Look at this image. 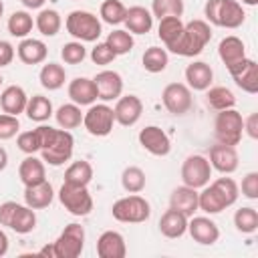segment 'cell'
I'll use <instances>...</instances> for the list:
<instances>
[{
  "label": "cell",
  "instance_id": "6da1fadb",
  "mask_svg": "<svg viewBox=\"0 0 258 258\" xmlns=\"http://www.w3.org/2000/svg\"><path fill=\"white\" fill-rule=\"evenodd\" d=\"M40 135V155L42 161L58 167L64 165L75 151V137L67 129H54L50 125H38L36 127Z\"/></svg>",
  "mask_w": 258,
  "mask_h": 258
},
{
  "label": "cell",
  "instance_id": "7a4b0ae2",
  "mask_svg": "<svg viewBox=\"0 0 258 258\" xmlns=\"http://www.w3.org/2000/svg\"><path fill=\"white\" fill-rule=\"evenodd\" d=\"M212 40V28L206 20L202 18H196V20H189L187 24H183V32L179 36V40L169 48L173 54H179V56H198L206 44Z\"/></svg>",
  "mask_w": 258,
  "mask_h": 258
},
{
  "label": "cell",
  "instance_id": "3957f363",
  "mask_svg": "<svg viewBox=\"0 0 258 258\" xmlns=\"http://www.w3.org/2000/svg\"><path fill=\"white\" fill-rule=\"evenodd\" d=\"M242 135H244V117H242V113L236 111L234 107L218 111L216 121H214V139H216V143L236 147L242 141Z\"/></svg>",
  "mask_w": 258,
  "mask_h": 258
},
{
  "label": "cell",
  "instance_id": "277c9868",
  "mask_svg": "<svg viewBox=\"0 0 258 258\" xmlns=\"http://www.w3.org/2000/svg\"><path fill=\"white\" fill-rule=\"evenodd\" d=\"M64 28L75 40L81 42H95L103 32L99 16L89 10H73L64 20Z\"/></svg>",
  "mask_w": 258,
  "mask_h": 258
},
{
  "label": "cell",
  "instance_id": "5b68a950",
  "mask_svg": "<svg viewBox=\"0 0 258 258\" xmlns=\"http://www.w3.org/2000/svg\"><path fill=\"white\" fill-rule=\"evenodd\" d=\"M111 214H113V218L117 222H123V224H141V222L149 220L151 206H149V202L143 196L129 194L125 198H119L111 206Z\"/></svg>",
  "mask_w": 258,
  "mask_h": 258
},
{
  "label": "cell",
  "instance_id": "8992f818",
  "mask_svg": "<svg viewBox=\"0 0 258 258\" xmlns=\"http://www.w3.org/2000/svg\"><path fill=\"white\" fill-rule=\"evenodd\" d=\"M0 226H6L16 234H30L36 228V214L26 204L4 202L0 204Z\"/></svg>",
  "mask_w": 258,
  "mask_h": 258
},
{
  "label": "cell",
  "instance_id": "52a82bcc",
  "mask_svg": "<svg viewBox=\"0 0 258 258\" xmlns=\"http://www.w3.org/2000/svg\"><path fill=\"white\" fill-rule=\"evenodd\" d=\"M56 196H58V202L62 204V208L77 218L89 216L93 212V198H91L87 185H75V183L64 181Z\"/></svg>",
  "mask_w": 258,
  "mask_h": 258
},
{
  "label": "cell",
  "instance_id": "ba28073f",
  "mask_svg": "<svg viewBox=\"0 0 258 258\" xmlns=\"http://www.w3.org/2000/svg\"><path fill=\"white\" fill-rule=\"evenodd\" d=\"M83 125L87 129L89 135L93 137H107L113 131L115 125V113L113 107H109L107 103H93L89 105L87 113H83Z\"/></svg>",
  "mask_w": 258,
  "mask_h": 258
},
{
  "label": "cell",
  "instance_id": "9c48e42d",
  "mask_svg": "<svg viewBox=\"0 0 258 258\" xmlns=\"http://www.w3.org/2000/svg\"><path fill=\"white\" fill-rule=\"evenodd\" d=\"M52 244L56 258H79L85 248V228L77 222L67 224Z\"/></svg>",
  "mask_w": 258,
  "mask_h": 258
},
{
  "label": "cell",
  "instance_id": "30bf717a",
  "mask_svg": "<svg viewBox=\"0 0 258 258\" xmlns=\"http://www.w3.org/2000/svg\"><path fill=\"white\" fill-rule=\"evenodd\" d=\"M212 177V165L204 155H187L181 163V181L183 185H189L194 189H202L210 183Z\"/></svg>",
  "mask_w": 258,
  "mask_h": 258
},
{
  "label": "cell",
  "instance_id": "8fae6325",
  "mask_svg": "<svg viewBox=\"0 0 258 258\" xmlns=\"http://www.w3.org/2000/svg\"><path fill=\"white\" fill-rule=\"evenodd\" d=\"M161 101L163 107L171 113V115H185L191 107H194V97H191V89L183 83H169L165 85L163 93H161Z\"/></svg>",
  "mask_w": 258,
  "mask_h": 258
},
{
  "label": "cell",
  "instance_id": "7c38bea8",
  "mask_svg": "<svg viewBox=\"0 0 258 258\" xmlns=\"http://www.w3.org/2000/svg\"><path fill=\"white\" fill-rule=\"evenodd\" d=\"M137 139H139V145L145 151H149L151 155H155V157H165L171 151V139H169V135L161 127H157V125L143 127L139 131Z\"/></svg>",
  "mask_w": 258,
  "mask_h": 258
},
{
  "label": "cell",
  "instance_id": "4fadbf2b",
  "mask_svg": "<svg viewBox=\"0 0 258 258\" xmlns=\"http://www.w3.org/2000/svg\"><path fill=\"white\" fill-rule=\"evenodd\" d=\"M187 232L194 238V242L202 246H212L220 240V228L218 224L208 216H191L187 218Z\"/></svg>",
  "mask_w": 258,
  "mask_h": 258
},
{
  "label": "cell",
  "instance_id": "5bb4252c",
  "mask_svg": "<svg viewBox=\"0 0 258 258\" xmlns=\"http://www.w3.org/2000/svg\"><path fill=\"white\" fill-rule=\"evenodd\" d=\"M228 73L232 75L234 83H236L242 91H246V93H250V95L258 93V64H256V60H252V58L246 56V58H242L240 62L232 64V67L228 69Z\"/></svg>",
  "mask_w": 258,
  "mask_h": 258
},
{
  "label": "cell",
  "instance_id": "9a60e30c",
  "mask_svg": "<svg viewBox=\"0 0 258 258\" xmlns=\"http://www.w3.org/2000/svg\"><path fill=\"white\" fill-rule=\"evenodd\" d=\"M93 83L97 87V97L107 103V101H117L123 95V77L117 71H101L93 77Z\"/></svg>",
  "mask_w": 258,
  "mask_h": 258
},
{
  "label": "cell",
  "instance_id": "2e32d148",
  "mask_svg": "<svg viewBox=\"0 0 258 258\" xmlns=\"http://www.w3.org/2000/svg\"><path fill=\"white\" fill-rule=\"evenodd\" d=\"M115 123L123 127H131L141 119L143 113V101L137 95H121L113 107Z\"/></svg>",
  "mask_w": 258,
  "mask_h": 258
},
{
  "label": "cell",
  "instance_id": "e0dca14e",
  "mask_svg": "<svg viewBox=\"0 0 258 258\" xmlns=\"http://www.w3.org/2000/svg\"><path fill=\"white\" fill-rule=\"evenodd\" d=\"M210 165H212V169H216V171H220L222 175H230V173H234L236 169H238V151H236V147H232V145H222V143H216V145H212V149H210Z\"/></svg>",
  "mask_w": 258,
  "mask_h": 258
},
{
  "label": "cell",
  "instance_id": "ac0fdd59",
  "mask_svg": "<svg viewBox=\"0 0 258 258\" xmlns=\"http://www.w3.org/2000/svg\"><path fill=\"white\" fill-rule=\"evenodd\" d=\"M127 254V244L123 234L115 230H107L99 236L97 240V256L99 258H125Z\"/></svg>",
  "mask_w": 258,
  "mask_h": 258
},
{
  "label": "cell",
  "instance_id": "d6986e66",
  "mask_svg": "<svg viewBox=\"0 0 258 258\" xmlns=\"http://www.w3.org/2000/svg\"><path fill=\"white\" fill-rule=\"evenodd\" d=\"M71 101L79 107H85V105H93L99 97H97V87L93 83V79L89 77H77L69 83V89H67Z\"/></svg>",
  "mask_w": 258,
  "mask_h": 258
},
{
  "label": "cell",
  "instance_id": "ffe728a7",
  "mask_svg": "<svg viewBox=\"0 0 258 258\" xmlns=\"http://www.w3.org/2000/svg\"><path fill=\"white\" fill-rule=\"evenodd\" d=\"M123 24L131 34H147L153 28V14L145 6H131L127 8Z\"/></svg>",
  "mask_w": 258,
  "mask_h": 258
},
{
  "label": "cell",
  "instance_id": "44dd1931",
  "mask_svg": "<svg viewBox=\"0 0 258 258\" xmlns=\"http://www.w3.org/2000/svg\"><path fill=\"white\" fill-rule=\"evenodd\" d=\"M18 177L22 181L24 187L28 185H36L40 181L46 179V167H44V161L38 159L36 155H26L20 165H18Z\"/></svg>",
  "mask_w": 258,
  "mask_h": 258
},
{
  "label": "cell",
  "instance_id": "7402d4cb",
  "mask_svg": "<svg viewBox=\"0 0 258 258\" xmlns=\"http://www.w3.org/2000/svg\"><path fill=\"white\" fill-rule=\"evenodd\" d=\"M169 208L181 212L183 216L191 218L198 212V189L189 185H179L169 196Z\"/></svg>",
  "mask_w": 258,
  "mask_h": 258
},
{
  "label": "cell",
  "instance_id": "603a6c76",
  "mask_svg": "<svg viewBox=\"0 0 258 258\" xmlns=\"http://www.w3.org/2000/svg\"><path fill=\"white\" fill-rule=\"evenodd\" d=\"M16 54L24 64H40L48 56V46L38 38H22L16 46Z\"/></svg>",
  "mask_w": 258,
  "mask_h": 258
},
{
  "label": "cell",
  "instance_id": "cb8c5ba5",
  "mask_svg": "<svg viewBox=\"0 0 258 258\" xmlns=\"http://www.w3.org/2000/svg\"><path fill=\"white\" fill-rule=\"evenodd\" d=\"M185 81L187 87L194 91H206L214 81V71L204 60H194L185 67Z\"/></svg>",
  "mask_w": 258,
  "mask_h": 258
},
{
  "label": "cell",
  "instance_id": "d4e9b609",
  "mask_svg": "<svg viewBox=\"0 0 258 258\" xmlns=\"http://www.w3.org/2000/svg\"><path fill=\"white\" fill-rule=\"evenodd\" d=\"M159 232L169 240L181 238L187 232V216H183L173 208L165 210L163 216L159 218Z\"/></svg>",
  "mask_w": 258,
  "mask_h": 258
},
{
  "label": "cell",
  "instance_id": "484cf974",
  "mask_svg": "<svg viewBox=\"0 0 258 258\" xmlns=\"http://www.w3.org/2000/svg\"><path fill=\"white\" fill-rule=\"evenodd\" d=\"M246 20L244 6L238 0H222L220 10H218V20L216 26L222 28H240Z\"/></svg>",
  "mask_w": 258,
  "mask_h": 258
},
{
  "label": "cell",
  "instance_id": "4316f807",
  "mask_svg": "<svg viewBox=\"0 0 258 258\" xmlns=\"http://www.w3.org/2000/svg\"><path fill=\"white\" fill-rule=\"evenodd\" d=\"M26 103H28V95L20 85H10L0 93V107L8 115L18 117L20 113H24Z\"/></svg>",
  "mask_w": 258,
  "mask_h": 258
},
{
  "label": "cell",
  "instance_id": "83f0119b",
  "mask_svg": "<svg viewBox=\"0 0 258 258\" xmlns=\"http://www.w3.org/2000/svg\"><path fill=\"white\" fill-rule=\"evenodd\" d=\"M218 56L220 60L226 64V69H230L232 64L240 62L242 58H246V46L242 42V38L230 34V36H224L218 44Z\"/></svg>",
  "mask_w": 258,
  "mask_h": 258
},
{
  "label": "cell",
  "instance_id": "f1b7e54d",
  "mask_svg": "<svg viewBox=\"0 0 258 258\" xmlns=\"http://www.w3.org/2000/svg\"><path fill=\"white\" fill-rule=\"evenodd\" d=\"M54 200V189L50 185V181H40L36 185H28L24 187V204L32 210H42L48 208Z\"/></svg>",
  "mask_w": 258,
  "mask_h": 258
},
{
  "label": "cell",
  "instance_id": "f546056e",
  "mask_svg": "<svg viewBox=\"0 0 258 258\" xmlns=\"http://www.w3.org/2000/svg\"><path fill=\"white\" fill-rule=\"evenodd\" d=\"M181 32H183L181 16H165V18H159V24H157V36L161 38V42L165 44L167 50L179 40Z\"/></svg>",
  "mask_w": 258,
  "mask_h": 258
},
{
  "label": "cell",
  "instance_id": "4dcf8cb0",
  "mask_svg": "<svg viewBox=\"0 0 258 258\" xmlns=\"http://www.w3.org/2000/svg\"><path fill=\"white\" fill-rule=\"evenodd\" d=\"M226 208H228V206H226L222 194H220L212 183L204 185L202 191H198V210H202V212L214 216V214H220V212L226 210Z\"/></svg>",
  "mask_w": 258,
  "mask_h": 258
},
{
  "label": "cell",
  "instance_id": "1f68e13d",
  "mask_svg": "<svg viewBox=\"0 0 258 258\" xmlns=\"http://www.w3.org/2000/svg\"><path fill=\"white\" fill-rule=\"evenodd\" d=\"M24 113H26V117L30 121L44 123V121H48L54 115V109H52V103H50L48 97H44V95H32V97H28V103H26Z\"/></svg>",
  "mask_w": 258,
  "mask_h": 258
},
{
  "label": "cell",
  "instance_id": "d6a6232c",
  "mask_svg": "<svg viewBox=\"0 0 258 258\" xmlns=\"http://www.w3.org/2000/svg\"><path fill=\"white\" fill-rule=\"evenodd\" d=\"M38 81L46 91H58L67 81V71L58 62H46L38 73Z\"/></svg>",
  "mask_w": 258,
  "mask_h": 258
},
{
  "label": "cell",
  "instance_id": "836d02e7",
  "mask_svg": "<svg viewBox=\"0 0 258 258\" xmlns=\"http://www.w3.org/2000/svg\"><path fill=\"white\" fill-rule=\"evenodd\" d=\"M34 26L42 36H56L62 26V18L54 8H40L34 18Z\"/></svg>",
  "mask_w": 258,
  "mask_h": 258
},
{
  "label": "cell",
  "instance_id": "e575fe53",
  "mask_svg": "<svg viewBox=\"0 0 258 258\" xmlns=\"http://www.w3.org/2000/svg\"><path fill=\"white\" fill-rule=\"evenodd\" d=\"M54 119H56V123H58L60 129L71 131V129H77V127L83 123V111H81L79 105H75V103L71 101V103L60 105V107L54 111Z\"/></svg>",
  "mask_w": 258,
  "mask_h": 258
},
{
  "label": "cell",
  "instance_id": "d590c367",
  "mask_svg": "<svg viewBox=\"0 0 258 258\" xmlns=\"http://www.w3.org/2000/svg\"><path fill=\"white\" fill-rule=\"evenodd\" d=\"M6 28L12 36L16 38H26L32 28H34V18L26 12V10H16L8 16V22H6Z\"/></svg>",
  "mask_w": 258,
  "mask_h": 258
},
{
  "label": "cell",
  "instance_id": "8d00e7d4",
  "mask_svg": "<svg viewBox=\"0 0 258 258\" xmlns=\"http://www.w3.org/2000/svg\"><path fill=\"white\" fill-rule=\"evenodd\" d=\"M141 62H143V69H145L147 73L157 75V73H163V71L167 69V64H169V54H167V50L161 48V46H149V48L143 52Z\"/></svg>",
  "mask_w": 258,
  "mask_h": 258
},
{
  "label": "cell",
  "instance_id": "74e56055",
  "mask_svg": "<svg viewBox=\"0 0 258 258\" xmlns=\"http://www.w3.org/2000/svg\"><path fill=\"white\" fill-rule=\"evenodd\" d=\"M206 91H208L206 93V103L214 111L232 109L236 105V97H234V93L228 87H208Z\"/></svg>",
  "mask_w": 258,
  "mask_h": 258
},
{
  "label": "cell",
  "instance_id": "f35d334b",
  "mask_svg": "<svg viewBox=\"0 0 258 258\" xmlns=\"http://www.w3.org/2000/svg\"><path fill=\"white\" fill-rule=\"evenodd\" d=\"M91 179H93V165H91L87 159L73 161V163L64 169V181H67V183L89 185Z\"/></svg>",
  "mask_w": 258,
  "mask_h": 258
},
{
  "label": "cell",
  "instance_id": "ab89813d",
  "mask_svg": "<svg viewBox=\"0 0 258 258\" xmlns=\"http://www.w3.org/2000/svg\"><path fill=\"white\" fill-rule=\"evenodd\" d=\"M145 183H147V177H145V171L137 165H129L123 169L121 173V185L127 194H141L145 189Z\"/></svg>",
  "mask_w": 258,
  "mask_h": 258
},
{
  "label": "cell",
  "instance_id": "60d3db41",
  "mask_svg": "<svg viewBox=\"0 0 258 258\" xmlns=\"http://www.w3.org/2000/svg\"><path fill=\"white\" fill-rule=\"evenodd\" d=\"M125 14H127V6L121 2V0H105L99 8V16L103 22L111 24V26H117V24H123L125 20Z\"/></svg>",
  "mask_w": 258,
  "mask_h": 258
},
{
  "label": "cell",
  "instance_id": "b9f144b4",
  "mask_svg": "<svg viewBox=\"0 0 258 258\" xmlns=\"http://www.w3.org/2000/svg\"><path fill=\"white\" fill-rule=\"evenodd\" d=\"M105 42L109 44V48H111L117 56L131 52V50H133V44H135L133 34H131L129 30H123V28H117V30L109 32V36H107Z\"/></svg>",
  "mask_w": 258,
  "mask_h": 258
},
{
  "label": "cell",
  "instance_id": "7bdbcfd3",
  "mask_svg": "<svg viewBox=\"0 0 258 258\" xmlns=\"http://www.w3.org/2000/svg\"><path fill=\"white\" fill-rule=\"evenodd\" d=\"M234 226L242 234H254L258 230V212L252 206H244L234 214Z\"/></svg>",
  "mask_w": 258,
  "mask_h": 258
},
{
  "label": "cell",
  "instance_id": "ee69618b",
  "mask_svg": "<svg viewBox=\"0 0 258 258\" xmlns=\"http://www.w3.org/2000/svg\"><path fill=\"white\" fill-rule=\"evenodd\" d=\"M183 0H153L151 2V14L153 18H165V16H181L183 14Z\"/></svg>",
  "mask_w": 258,
  "mask_h": 258
},
{
  "label": "cell",
  "instance_id": "f6af8a7d",
  "mask_svg": "<svg viewBox=\"0 0 258 258\" xmlns=\"http://www.w3.org/2000/svg\"><path fill=\"white\" fill-rule=\"evenodd\" d=\"M212 185L222 194V198H224V202H226L228 208L236 204V200L240 196V187H238V183L232 177H226V175L224 177H218V179L212 181Z\"/></svg>",
  "mask_w": 258,
  "mask_h": 258
},
{
  "label": "cell",
  "instance_id": "bcb514c9",
  "mask_svg": "<svg viewBox=\"0 0 258 258\" xmlns=\"http://www.w3.org/2000/svg\"><path fill=\"white\" fill-rule=\"evenodd\" d=\"M87 56V48L81 40H71V42H64L62 48H60V58L67 62V64H81Z\"/></svg>",
  "mask_w": 258,
  "mask_h": 258
},
{
  "label": "cell",
  "instance_id": "7dc6e473",
  "mask_svg": "<svg viewBox=\"0 0 258 258\" xmlns=\"http://www.w3.org/2000/svg\"><path fill=\"white\" fill-rule=\"evenodd\" d=\"M16 145H18V149H20L22 153L34 155L36 151H40V135H38V131L32 129V131H22V133H18Z\"/></svg>",
  "mask_w": 258,
  "mask_h": 258
},
{
  "label": "cell",
  "instance_id": "c3c4849f",
  "mask_svg": "<svg viewBox=\"0 0 258 258\" xmlns=\"http://www.w3.org/2000/svg\"><path fill=\"white\" fill-rule=\"evenodd\" d=\"M20 131V121L16 115H8V113H2L0 115V141H6V139H12L16 137Z\"/></svg>",
  "mask_w": 258,
  "mask_h": 258
},
{
  "label": "cell",
  "instance_id": "681fc988",
  "mask_svg": "<svg viewBox=\"0 0 258 258\" xmlns=\"http://www.w3.org/2000/svg\"><path fill=\"white\" fill-rule=\"evenodd\" d=\"M115 58H117V54L109 48L107 42H97V44L93 46V50H91V60H93L95 64L105 67V64H111Z\"/></svg>",
  "mask_w": 258,
  "mask_h": 258
},
{
  "label": "cell",
  "instance_id": "f907efd6",
  "mask_svg": "<svg viewBox=\"0 0 258 258\" xmlns=\"http://www.w3.org/2000/svg\"><path fill=\"white\" fill-rule=\"evenodd\" d=\"M242 196L248 200H258V171H248L242 177Z\"/></svg>",
  "mask_w": 258,
  "mask_h": 258
},
{
  "label": "cell",
  "instance_id": "816d5d0a",
  "mask_svg": "<svg viewBox=\"0 0 258 258\" xmlns=\"http://www.w3.org/2000/svg\"><path fill=\"white\" fill-rule=\"evenodd\" d=\"M16 56V50L14 46L8 42V40H0V69L2 67H8Z\"/></svg>",
  "mask_w": 258,
  "mask_h": 258
},
{
  "label": "cell",
  "instance_id": "f5cc1de1",
  "mask_svg": "<svg viewBox=\"0 0 258 258\" xmlns=\"http://www.w3.org/2000/svg\"><path fill=\"white\" fill-rule=\"evenodd\" d=\"M244 133L250 139H258V115L256 113H252L250 117L244 119Z\"/></svg>",
  "mask_w": 258,
  "mask_h": 258
},
{
  "label": "cell",
  "instance_id": "db71d44e",
  "mask_svg": "<svg viewBox=\"0 0 258 258\" xmlns=\"http://www.w3.org/2000/svg\"><path fill=\"white\" fill-rule=\"evenodd\" d=\"M8 246H10V242H8V236H6V232L0 228V256H4V254L8 252Z\"/></svg>",
  "mask_w": 258,
  "mask_h": 258
},
{
  "label": "cell",
  "instance_id": "11a10c76",
  "mask_svg": "<svg viewBox=\"0 0 258 258\" xmlns=\"http://www.w3.org/2000/svg\"><path fill=\"white\" fill-rule=\"evenodd\" d=\"M38 256H46V258H56V254H54V244H46V246H42V248L38 250Z\"/></svg>",
  "mask_w": 258,
  "mask_h": 258
},
{
  "label": "cell",
  "instance_id": "9f6ffc18",
  "mask_svg": "<svg viewBox=\"0 0 258 258\" xmlns=\"http://www.w3.org/2000/svg\"><path fill=\"white\" fill-rule=\"evenodd\" d=\"M26 8H30V10H38V8H42L44 6V2L46 0H20Z\"/></svg>",
  "mask_w": 258,
  "mask_h": 258
},
{
  "label": "cell",
  "instance_id": "6f0895ef",
  "mask_svg": "<svg viewBox=\"0 0 258 258\" xmlns=\"http://www.w3.org/2000/svg\"><path fill=\"white\" fill-rule=\"evenodd\" d=\"M6 165H8V151L0 145V171H4Z\"/></svg>",
  "mask_w": 258,
  "mask_h": 258
},
{
  "label": "cell",
  "instance_id": "680465c9",
  "mask_svg": "<svg viewBox=\"0 0 258 258\" xmlns=\"http://www.w3.org/2000/svg\"><path fill=\"white\" fill-rule=\"evenodd\" d=\"M240 4H246V6H256V4H258V0H242Z\"/></svg>",
  "mask_w": 258,
  "mask_h": 258
},
{
  "label": "cell",
  "instance_id": "91938a15",
  "mask_svg": "<svg viewBox=\"0 0 258 258\" xmlns=\"http://www.w3.org/2000/svg\"><path fill=\"white\" fill-rule=\"evenodd\" d=\"M2 14H4V2L0 0V16H2Z\"/></svg>",
  "mask_w": 258,
  "mask_h": 258
},
{
  "label": "cell",
  "instance_id": "94428289",
  "mask_svg": "<svg viewBox=\"0 0 258 258\" xmlns=\"http://www.w3.org/2000/svg\"><path fill=\"white\" fill-rule=\"evenodd\" d=\"M0 85H2V75H0Z\"/></svg>",
  "mask_w": 258,
  "mask_h": 258
}]
</instances>
